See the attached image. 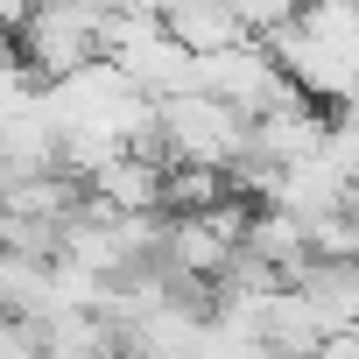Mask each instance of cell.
Returning a JSON list of instances; mask_svg holds the SVG:
<instances>
[{"mask_svg": "<svg viewBox=\"0 0 359 359\" xmlns=\"http://www.w3.org/2000/svg\"><path fill=\"white\" fill-rule=\"evenodd\" d=\"M155 134H162V169L169 162H212V169H226L233 155H247V113L226 106L205 85L162 92L155 99Z\"/></svg>", "mask_w": 359, "mask_h": 359, "instance_id": "6da1fadb", "label": "cell"}, {"mask_svg": "<svg viewBox=\"0 0 359 359\" xmlns=\"http://www.w3.org/2000/svg\"><path fill=\"white\" fill-rule=\"evenodd\" d=\"M226 8H233L240 36H268V29H282V22L303 15V0H226Z\"/></svg>", "mask_w": 359, "mask_h": 359, "instance_id": "ba28073f", "label": "cell"}, {"mask_svg": "<svg viewBox=\"0 0 359 359\" xmlns=\"http://www.w3.org/2000/svg\"><path fill=\"white\" fill-rule=\"evenodd\" d=\"M219 191H226V169H212V162H169L162 169V212H198Z\"/></svg>", "mask_w": 359, "mask_h": 359, "instance_id": "52a82bcc", "label": "cell"}, {"mask_svg": "<svg viewBox=\"0 0 359 359\" xmlns=\"http://www.w3.org/2000/svg\"><path fill=\"white\" fill-rule=\"evenodd\" d=\"M85 191H92V198H106L113 212H148V205H162V162H155V155L120 148L113 162H99V169L85 176Z\"/></svg>", "mask_w": 359, "mask_h": 359, "instance_id": "5b68a950", "label": "cell"}, {"mask_svg": "<svg viewBox=\"0 0 359 359\" xmlns=\"http://www.w3.org/2000/svg\"><path fill=\"white\" fill-rule=\"evenodd\" d=\"M162 29L184 43L191 57H205V50H219V43L240 36V22H233L226 0H169V8H162Z\"/></svg>", "mask_w": 359, "mask_h": 359, "instance_id": "8992f818", "label": "cell"}, {"mask_svg": "<svg viewBox=\"0 0 359 359\" xmlns=\"http://www.w3.org/2000/svg\"><path fill=\"white\" fill-rule=\"evenodd\" d=\"M233 247H247L254 261H268V268H275V282H296V268L310 261L303 219H296V212H282V205H247V226H240V240H233Z\"/></svg>", "mask_w": 359, "mask_h": 359, "instance_id": "277c9868", "label": "cell"}, {"mask_svg": "<svg viewBox=\"0 0 359 359\" xmlns=\"http://www.w3.org/2000/svg\"><path fill=\"white\" fill-rule=\"evenodd\" d=\"M15 57H22V71L36 85L64 78L85 57H99V15L85 0H29L22 22H15Z\"/></svg>", "mask_w": 359, "mask_h": 359, "instance_id": "7a4b0ae2", "label": "cell"}, {"mask_svg": "<svg viewBox=\"0 0 359 359\" xmlns=\"http://www.w3.org/2000/svg\"><path fill=\"white\" fill-rule=\"evenodd\" d=\"M113 64H120V78H127L134 92H148V99H162V92H191V85H198V57L176 43L162 22L141 29V36H127V43L113 50Z\"/></svg>", "mask_w": 359, "mask_h": 359, "instance_id": "3957f363", "label": "cell"}]
</instances>
